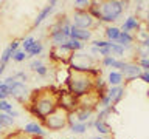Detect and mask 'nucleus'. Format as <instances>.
<instances>
[{"label":"nucleus","mask_w":149,"mask_h":139,"mask_svg":"<svg viewBox=\"0 0 149 139\" xmlns=\"http://www.w3.org/2000/svg\"><path fill=\"white\" fill-rule=\"evenodd\" d=\"M96 107H100V93L93 90L87 94L78 97V107L76 108H84V110H92L95 111Z\"/></svg>","instance_id":"obj_8"},{"label":"nucleus","mask_w":149,"mask_h":139,"mask_svg":"<svg viewBox=\"0 0 149 139\" xmlns=\"http://www.w3.org/2000/svg\"><path fill=\"white\" fill-rule=\"evenodd\" d=\"M112 111H113V107H106V108H100V111H98V116H96L95 119L106 120V116H109Z\"/></svg>","instance_id":"obj_34"},{"label":"nucleus","mask_w":149,"mask_h":139,"mask_svg":"<svg viewBox=\"0 0 149 139\" xmlns=\"http://www.w3.org/2000/svg\"><path fill=\"white\" fill-rule=\"evenodd\" d=\"M9 116H11V118H14V119H16L17 118V116H19V111H16V110H13L11 111V113H8Z\"/></svg>","instance_id":"obj_43"},{"label":"nucleus","mask_w":149,"mask_h":139,"mask_svg":"<svg viewBox=\"0 0 149 139\" xmlns=\"http://www.w3.org/2000/svg\"><path fill=\"white\" fill-rule=\"evenodd\" d=\"M34 43H36V39H34L33 36H28V37H25V39L22 40V43H20V45H22V50L28 54V51L33 48V45H34Z\"/></svg>","instance_id":"obj_31"},{"label":"nucleus","mask_w":149,"mask_h":139,"mask_svg":"<svg viewBox=\"0 0 149 139\" xmlns=\"http://www.w3.org/2000/svg\"><path fill=\"white\" fill-rule=\"evenodd\" d=\"M109 50H110V56H113V57H116V59L123 57L124 53H126V50H124L121 45L112 43V42H110V45H109Z\"/></svg>","instance_id":"obj_26"},{"label":"nucleus","mask_w":149,"mask_h":139,"mask_svg":"<svg viewBox=\"0 0 149 139\" xmlns=\"http://www.w3.org/2000/svg\"><path fill=\"white\" fill-rule=\"evenodd\" d=\"M73 5L76 6V9H88L92 2H88V0H74Z\"/></svg>","instance_id":"obj_36"},{"label":"nucleus","mask_w":149,"mask_h":139,"mask_svg":"<svg viewBox=\"0 0 149 139\" xmlns=\"http://www.w3.org/2000/svg\"><path fill=\"white\" fill-rule=\"evenodd\" d=\"M126 2L120 0H107V2H92L88 12L100 23H113L123 16L126 9Z\"/></svg>","instance_id":"obj_3"},{"label":"nucleus","mask_w":149,"mask_h":139,"mask_svg":"<svg viewBox=\"0 0 149 139\" xmlns=\"http://www.w3.org/2000/svg\"><path fill=\"white\" fill-rule=\"evenodd\" d=\"M146 25H148V30H149V9H148V16H146Z\"/></svg>","instance_id":"obj_44"},{"label":"nucleus","mask_w":149,"mask_h":139,"mask_svg":"<svg viewBox=\"0 0 149 139\" xmlns=\"http://www.w3.org/2000/svg\"><path fill=\"white\" fill-rule=\"evenodd\" d=\"M64 45H65V48H67L68 51H72V53H78V51L84 50V43H82V42L74 40V39H68Z\"/></svg>","instance_id":"obj_25"},{"label":"nucleus","mask_w":149,"mask_h":139,"mask_svg":"<svg viewBox=\"0 0 149 139\" xmlns=\"http://www.w3.org/2000/svg\"><path fill=\"white\" fill-rule=\"evenodd\" d=\"M68 65H70V70H78V71H93V70H96L95 57L88 53H81V51L72 54Z\"/></svg>","instance_id":"obj_5"},{"label":"nucleus","mask_w":149,"mask_h":139,"mask_svg":"<svg viewBox=\"0 0 149 139\" xmlns=\"http://www.w3.org/2000/svg\"><path fill=\"white\" fill-rule=\"evenodd\" d=\"M9 96H13L14 99L20 104H25V102L30 100L31 93L28 90V87L25 85V82L20 81H14L11 85H9Z\"/></svg>","instance_id":"obj_7"},{"label":"nucleus","mask_w":149,"mask_h":139,"mask_svg":"<svg viewBox=\"0 0 149 139\" xmlns=\"http://www.w3.org/2000/svg\"><path fill=\"white\" fill-rule=\"evenodd\" d=\"M2 131H3V127H2V125H0V134H2Z\"/></svg>","instance_id":"obj_48"},{"label":"nucleus","mask_w":149,"mask_h":139,"mask_svg":"<svg viewBox=\"0 0 149 139\" xmlns=\"http://www.w3.org/2000/svg\"><path fill=\"white\" fill-rule=\"evenodd\" d=\"M98 77V70L93 71H78V70L68 68V77H67V91L73 96L81 97L87 93L95 90V81Z\"/></svg>","instance_id":"obj_2"},{"label":"nucleus","mask_w":149,"mask_h":139,"mask_svg":"<svg viewBox=\"0 0 149 139\" xmlns=\"http://www.w3.org/2000/svg\"><path fill=\"white\" fill-rule=\"evenodd\" d=\"M124 93H126V91H124L123 85H121V87H109V88L106 90V94L109 96V99L112 100V105H113V107L118 104L121 99H123Z\"/></svg>","instance_id":"obj_16"},{"label":"nucleus","mask_w":149,"mask_h":139,"mask_svg":"<svg viewBox=\"0 0 149 139\" xmlns=\"http://www.w3.org/2000/svg\"><path fill=\"white\" fill-rule=\"evenodd\" d=\"M54 6H56V2H54V0H51L50 3H47L45 6L39 11V14L36 16L34 22H33V26H34V28H36V26H39L40 23L45 20V19H48V17H50V14L54 11Z\"/></svg>","instance_id":"obj_13"},{"label":"nucleus","mask_w":149,"mask_h":139,"mask_svg":"<svg viewBox=\"0 0 149 139\" xmlns=\"http://www.w3.org/2000/svg\"><path fill=\"white\" fill-rule=\"evenodd\" d=\"M120 34H121V30L115 25H109V26H106V30H104L106 40L112 42V43H116V42H118Z\"/></svg>","instance_id":"obj_21"},{"label":"nucleus","mask_w":149,"mask_h":139,"mask_svg":"<svg viewBox=\"0 0 149 139\" xmlns=\"http://www.w3.org/2000/svg\"><path fill=\"white\" fill-rule=\"evenodd\" d=\"M50 40H51V43H53V46H61L68 39L64 36V32L61 31V28L54 23V25L51 26V31H50Z\"/></svg>","instance_id":"obj_15"},{"label":"nucleus","mask_w":149,"mask_h":139,"mask_svg":"<svg viewBox=\"0 0 149 139\" xmlns=\"http://www.w3.org/2000/svg\"><path fill=\"white\" fill-rule=\"evenodd\" d=\"M140 65V68L143 70V71H149V57H143V59H138V62Z\"/></svg>","instance_id":"obj_39"},{"label":"nucleus","mask_w":149,"mask_h":139,"mask_svg":"<svg viewBox=\"0 0 149 139\" xmlns=\"http://www.w3.org/2000/svg\"><path fill=\"white\" fill-rule=\"evenodd\" d=\"M13 54H14V51L9 48V46H8V48H5L2 56H0V65H5V67H6V63L13 59Z\"/></svg>","instance_id":"obj_29"},{"label":"nucleus","mask_w":149,"mask_h":139,"mask_svg":"<svg viewBox=\"0 0 149 139\" xmlns=\"http://www.w3.org/2000/svg\"><path fill=\"white\" fill-rule=\"evenodd\" d=\"M59 107H62L67 111H74L78 107V97L73 96L72 93L65 91V93H59Z\"/></svg>","instance_id":"obj_11"},{"label":"nucleus","mask_w":149,"mask_h":139,"mask_svg":"<svg viewBox=\"0 0 149 139\" xmlns=\"http://www.w3.org/2000/svg\"><path fill=\"white\" fill-rule=\"evenodd\" d=\"M14 108H13V104L8 100H0V113H11Z\"/></svg>","instance_id":"obj_35"},{"label":"nucleus","mask_w":149,"mask_h":139,"mask_svg":"<svg viewBox=\"0 0 149 139\" xmlns=\"http://www.w3.org/2000/svg\"><path fill=\"white\" fill-rule=\"evenodd\" d=\"M68 128H70V131H72L73 134H84L88 130L87 127V124H84V122H76V120H73V119H70L68 120Z\"/></svg>","instance_id":"obj_24"},{"label":"nucleus","mask_w":149,"mask_h":139,"mask_svg":"<svg viewBox=\"0 0 149 139\" xmlns=\"http://www.w3.org/2000/svg\"><path fill=\"white\" fill-rule=\"evenodd\" d=\"M72 51H68L65 48V45H61V46H51V51H50V57L58 60L61 63H68L70 57H72Z\"/></svg>","instance_id":"obj_10"},{"label":"nucleus","mask_w":149,"mask_h":139,"mask_svg":"<svg viewBox=\"0 0 149 139\" xmlns=\"http://www.w3.org/2000/svg\"><path fill=\"white\" fill-rule=\"evenodd\" d=\"M22 131H25L26 134H30L33 138H44L47 134L42 122H28L25 127L22 128Z\"/></svg>","instance_id":"obj_12"},{"label":"nucleus","mask_w":149,"mask_h":139,"mask_svg":"<svg viewBox=\"0 0 149 139\" xmlns=\"http://www.w3.org/2000/svg\"><path fill=\"white\" fill-rule=\"evenodd\" d=\"M92 37H93V31H90V30H79V28L72 25V34H70V39L79 40V42L84 43V42H92Z\"/></svg>","instance_id":"obj_14"},{"label":"nucleus","mask_w":149,"mask_h":139,"mask_svg":"<svg viewBox=\"0 0 149 139\" xmlns=\"http://www.w3.org/2000/svg\"><path fill=\"white\" fill-rule=\"evenodd\" d=\"M26 57H28V54H26L23 50H17L16 53L13 54V60H14V62H17V63L23 62V60H25Z\"/></svg>","instance_id":"obj_33"},{"label":"nucleus","mask_w":149,"mask_h":139,"mask_svg":"<svg viewBox=\"0 0 149 139\" xmlns=\"http://www.w3.org/2000/svg\"><path fill=\"white\" fill-rule=\"evenodd\" d=\"M3 71H5V65H0V76L3 74Z\"/></svg>","instance_id":"obj_45"},{"label":"nucleus","mask_w":149,"mask_h":139,"mask_svg":"<svg viewBox=\"0 0 149 139\" xmlns=\"http://www.w3.org/2000/svg\"><path fill=\"white\" fill-rule=\"evenodd\" d=\"M72 25L79 28V30H93L96 25H100V22L88 12V9H74L72 16Z\"/></svg>","instance_id":"obj_6"},{"label":"nucleus","mask_w":149,"mask_h":139,"mask_svg":"<svg viewBox=\"0 0 149 139\" xmlns=\"http://www.w3.org/2000/svg\"><path fill=\"white\" fill-rule=\"evenodd\" d=\"M36 73H37V76H40V77H45L47 74H48V68L45 67V65H42V67H39L36 70Z\"/></svg>","instance_id":"obj_40"},{"label":"nucleus","mask_w":149,"mask_h":139,"mask_svg":"<svg viewBox=\"0 0 149 139\" xmlns=\"http://www.w3.org/2000/svg\"><path fill=\"white\" fill-rule=\"evenodd\" d=\"M146 93H148V97H149V88H148V91H146Z\"/></svg>","instance_id":"obj_49"},{"label":"nucleus","mask_w":149,"mask_h":139,"mask_svg":"<svg viewBox=\"0 0 149 139\" xmlns=\"http://www.w3.org/2000/svg\"><path fill=\"white\" fill-rule=\"evenodd\" d=\"M121 74L124 76V81H134V79H140V76H141V73H143V70L140 68V65L137 62H134V60H130V62H126L124 63V67L120 70Z\"/></svg>","instance_id":"obj_9"},{"label":"nucleus","mask_w":149,"mask_h":139,"mask_svg":"<svg viewBox=\"0 0 149 139\" xmlns=\"http://www.w3.org/2000/svg\"><path fill=\"white\" fill-rule=\"evenodd\" d=\"M5 139H34L33 136L30 134H26L25 131H22V130H19V131H13L5 136Z\"/></svg>","instance_id":"obj_30"},{"label":"nucleus","mask_w":149,"mask_h":139,"mask_svg":"<svg viewBox=\"0 0 149 139\" xmlns=\"http://www.w3.org/2000/svg\"><path fill=\"white\" fill-rule=\"evenodd\" d=\"M14 118H11L8 113H0V125H2L3 128H13L14 125Z\"/></svg>","instance_id":"obj_27"},{"label":"nucleus","mask_w":149,"mask_h":139,"mask_svg":"<svg viewBox=\"0 0 149 139\" xmlns=\"http://www.w3.org/2000/svg\"><path fill=\"white\" fill-rule=\"evenodd\" d=\"M92 114H93L92 110H84V108H76L74 111L70 113V116H74V118H76L74 119L76 122H84V124H87L88 120H90Z\"/></svg>","instance_id":"obj_20"},{"label":"nucleus","mask_w":149,"mask_h":139,"mask_svg":"<svg viewBox=\"0 0 149 139\" xmlns=\"http://www.w3.org/2000/svg\"><path fill=\"white\" fill-rule=\"evenodd\" d=\"M140 79H141L143 82H146L148 85H149V71H143L141 76H140Z\"/></svg>","instance_id":"obj_42"},{"label":"nucleus","mask_w":149,"mask_h":139,"mask_svg":"<svg viewBox=\"0 0 149 139\" xmlns=\"http://www.w3.org/2000/svg\"><path fill=\"white\" fill-rule=\"evenodd\" d=\"M90 139H107V138H104V136H96V138H90Z\"/></svg>","instance_id":"obj_46"},{"label":"nucleus","mask_w":149,"mask_h":139,"mask_svg":"<svg viewBox=\"0 0 149 139\" xmlns=\"http://www.w3.org/2000/svg\"><path fill=\"white\" fill-rule=\"evenodd\" d=\"M138 28H140V20H138V17L129 16V17L123 22V25H121L120 30L124 31V32H130V34H132V31L138 30Z\"/></svg>","instance_id":"obj_18"},{"label":"nucleus","mask_w":149,"mask_h":139,"mask_svg":"<svg viewBox=\"0 0 149 139\" xmlns=\"http://www.w3.org/2000/svg\"><path fill=\"white\" fill-rule=\"evenodd\" d=\"M124 82V76L121 74V71H116V70H112L107 74V83L109 87H121Z\"/></svg>","instance_id":"obj_19"},{"label":"nucleus","mask_w":149,"mask_h":139,"mask_svg":"<svg viewBox=\"0 0 149 139\" xmlns=\"http://www.w3.org/2000/svg\"><path fill=\"white\" fill-rule=\"evenodd\" d=\"M134 40H135L134 34H130V32H124V31H121L120 39H118V42H116V43L121 45L124 50H127V48H132V46H134Z\"/></svg>","instance_id":"obj_22"},{"label":"nucleus","mask_w":149,"mask_h":139,"mask_svg":"<svg viewBox=\"0 0 149 139\" xmlns=\"http://www.w3.org/2000/svg\"><path fill=\"white\" fill-rule=\"evenodd\" d=\"M110 45L109 40H102V39H95L90 42V46H95L98 50H102V48H107V46Z\"/></svg>","instance_id":"obj_32"},{"label":"nucleus","mask_w":149,"mask_h":139,"mask_svg":"<svg viewBox=\"0 0 149 139\" xmlns=\"http://www.w3.org/2000/svg\"><path fill=\"white\" fill-rule=\"evenodd\" d=\"M8 96H9V85L3 83V85L0 87V100H6Z\"/></svg>","instance_id":"obj_37"},{"label":"nucleus","mask_w":149,"mask_h":139,"mask_svg":"<svg viewBox=\"0 0 149 139\" xmlns=\"http://www.w3.org/2000/svg\"><path fill=\"white\" fill-rule=\"evenodd\" d=\"M3 83H5V82H3V79H0V87H2Z\"/></svg>","instance_id":"obj_47"},{"label":"nucleus","mask_w":149,"mask_h":139,"mask_svg":"<svg viewBox=\"0 0 149 139\" xmlns=\"http://www.w3.org/2000/svg\"><path fill=\"white\" fill-rule=\"evenodd\" d=\"M44 65V62H42V59H39V57H36V59H33L31 62H30V70H33V71H36L39 67H42Z\"/></svg>","instance_id":"obj_38"},{"label":"nucleus","mask_w":149,"mask_h":139,"mask_svg":"<svg viewBox=\"0 0 149 139\" xmlns=\"http://www.w3.org/2000/svg\"><path fill=\"white\" fill-rule=\"evenodd\" d=\"M59 107V93L53 88H44L33 93L28 100V110L30 113L42 122L47 116Z\"/></svg>","instance_id":"obj_1"},{"label":"nucleus","mask_w":149,"mask_h":139,"mask_svg":"<svg viewBox=\"0 0 149 139\" xmlns=\"http://www.w3.org/2000/svg\"><path fill=\"white\" fill-rule=\"evenodd\" d=\"M42 51H44V43L39 40H36V43L33 45V48L28 51V57H37V56L42 54Z\"/></svg>","instance_id":"obj_28"},{"label":"nucleus","mask_w":149,"mask_h":139,"mask_svg":"<svg viewBox=\"0 0 149 139\" xmlns=\"http://www.w3.org/2000/svg\"><path fill=\"white\" fill-rule=\"evenodd\" d=\"M14 79H20V82H25L26 81V73L25 71H17L16 74H14Z\"/></svg>","instance_id":"obj_41"},{"label":"nucleus","mask_w":149,"mask_h":139,"mask_svg":"<svg viewBox=\"0 0 149 139\" xmlns=\"http://www.w3.org/2000/svg\"><path fill=\"white\" fill-rule=\"evenodd\" d=\"M93 128L100 133V136H104V134H110L112 133L110 125L107 124L106 120H101V119H95V120H93Z\"/></svg>","instance_id":"obj_23"},{"label":"nucleus","mask_w":149,"mask_h":139,"mask_svg":"<svg viewBox=\"0 0 149 139\" xmlns=\"http://www.w3.org/2000/svg\"><path fill=\"white\" fill-rule=\"evenodd\" d=\"M68 120H70V111H67L62 107H58L53 113H50L42 120V125H44V128L51 130V131H59V130L67 127Z\"/></svg>","instance_id":"obj_4"},{"label":"nucleus","mask_w":149,"mask_h":139,"mask_svg":"<svg viewBox=\"0 0 149 139\" xmlns=\"http://www.w3.org/2000/svg\"><path fill=\"white\" fill-rule=\"evenodd\" d=\"M124 63H126V60L116 59V57H113V56H106V57L101 59V65H104V67H107V68H115L116 71H120V70L124 67Z\"/></svg>","instance_id":"obj_17"}]
</instances>
